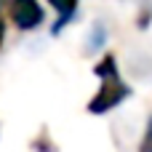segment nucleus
Instances as JSON below:
<instances>
[{
	"label": "nucleus",
	"instance_id": "5",
	"mask_svg": "<svg viewBox=\"0 0 152 152\" xmlns=\"http://www.w3.org/2000/svg\"><path fill=\"white\" fill-rule=\"evenodd\" d=\"M3 37H5V19L0 16V45H3Z\"/></svg>",
	"mask_w": 152,
	"mask_h": 152
},
{
	"label": "nucleus",
	"instance_id": "4",
	"mask_svg": "<svg viewBox=\"0 0 152 152\" xmlns=\"http://www.w3.org/2000/svg\"><path fill=\"white\" fill-rule=\"evenodd\" d=\"M139 152H152V118L147 120V128H144V136H142Z\"/></svg>",
	"mask_w": 152,
	"mask_h": 152
},
{
	"label": "nucleus",
	"instance_id": "3",
	"mask_svg": "<svg viewBox=\"0 0 152 152\" xmlns=\"http://www.w3.org/2000/svg\"><path fill=\"white\" fill-rule=\"evenodd\" d=\"M51 3V8L59 13V19H56V24H53V32H61V27L75 16V11H77V0H48Z\"/></svg>",
	"mask_w": 152,
	"mask_h": 152
},
{
	"label": "nucleus",
	"instance_id": "2",
	"mask_svg": "<svg viewBox=\"0 0 152 152\" xmlns=\"http://www.w3.org/2000/svg\"><path fill=\"white\" fill-rule=\"evenodd\" d=\"M8 19L19 29H35L43 24V8L37 0H8Z\"/></svg>",
	"mask_w": 152,
	"mask_h": 152
},
{
	"label": "nucleus",
	"instance_id": "1",
	"mask_svg": "<svg viewBox=\"0 0 152 152\" xmlns=\"http://www.w3.org/2000/svg\"><path fill=\"white\" fill-rule=\"evenodd\" d=\"M96 75H99V80H102V88H99V94L88 102V112L102 115V112L115 110V107L131 94V88L120 80L115 56H104V59L99 61V67H96Z\"/></svg>",
	"mask_w": 152,
	"mask_h": 152
}]
</instances>
